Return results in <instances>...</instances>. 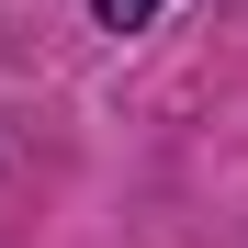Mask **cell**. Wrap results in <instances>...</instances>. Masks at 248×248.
<instances>
[{"label": "cell", "mask_w": 248, "mask_h": 248, "mask_svg": "<svg viewBox=\"0 0 248 248\" xmlns=\"http://www.w3.org/2000/svg\"><path fill=\"white\" fill-rule=\"evenodd\" d=\"M91 23H102V34H147V23H158V0H91Z\"/></svg>", "instance_id": "6da1fadb"}]
</instances>
